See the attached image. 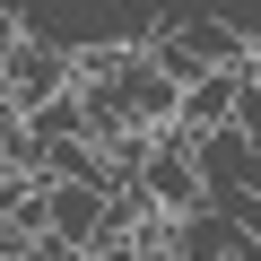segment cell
Instances as JSON below:
<instances>
[{"label": "cell", "mask_w": 261, "mask_h": 261, "mask_svg": "<svg viewBox=\"0 0 261 261\" xmlns=\"http://www.w3.org/2000/svg\"><path fill=\"white\" fill-rule=\"evenodd\" d=\"M61 96H70V53L18 27L9 61H0V105H9V113L27 122V113H44V105H61Z\"/></svg>", "instance_id": "1"}, {"label": "cell", "mask_w": 261, "mask_h": 261, "mask_svg": "<svg viewBox=\"0 0 261 261\" xmlns=\"http://www.w3.org/2000/svg\"><path fill=\"white\" fill-rule=\"evenodd\" d=\"M140 200L157 209V218H192L209 192H200V166H192V140L183 130H157V148H148V166H140Z\"/></svg>", "instance_id": "2"}, {"label": "cell", "mask_w": 261, "mask_h": 261, "mask_svg": "<svg viewBox=\"0 0 261 261\" xmlns=\"http://www.w3.org/2000/svg\"><path fill=\"white\" fill-rule=\"evenodd\" d=\"M166 244H174L183 261H261V244H252L218 200H200L192 218H166Z\"/></svg>", "instance_id": "3"}, {"label": "cell", "mask_w": 261, "mask_h": 261, "mask_svg": "<svg viewBox=\"0 0 261 261\" xmlns=\"http://www.w3.org/2000/svg\"><path fill=\"white\" fill-rule=\"evenodd\" d=\"M235 105H244V79H235V70H209V79L183 87L174 130H183V140H218V130H235Z\"/></svg>", "instance_id": "4"}, {"label": "cell", "mask_w": 261, "mask_h": 261, "mask_svg": "<svg viewBox=\"0 0 261 261\" xmlns=\"http://www.w3.org/2000/svg\"><path fill=\"white\" fill-rule=\"evenodd\" d=\"M192 166H200V192H209V200H235V192H252V148H244V130L192 140Z\"/></svg>", "instance_id": "5"}, {"label": "cell", "mask_w": 261, "mask_h": 261, "mask_svg": "<svg viewBox=\"0 0 261 261\" xmlns=\"http://www.w3.org/2000/svg\"><path fill=\"white\" fill-rule=\"evenodd\" d=\"M218 209H226V218H235V226L261 244V192H235V200H218Z\"/></svg>", "instance_id": "6"}, {"label": "cell", "mask_w": 261, "mask_h": 261, "mask_svg": "<svg viewBox=\"0 0 261 261\" xmlns=\"http://www.w3.org/2000/svg\"><path fill=\"white\" fill-rule=\"evenodd\" d=\"M140 261H183V252H174V244H166V218H157V226H148V235H140Z\"/></svg>", "instance_id": "7"}, {"label": "cell", "mask_w": 261, "mask_h": 261, "mask_svg": "<svg viewBox=\"0 0 261 261\" xmlns=\"http://www.w3.org/2000/svg\"><path fill=\"white\" fill-rule=\"evenodd\" d=\"M27 261H35V252H27Z\"/></svg>", "instance_id": "8"}]
</instances>
